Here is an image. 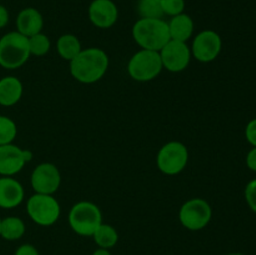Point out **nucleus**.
<instances>
[{"label": "nucleus", "mask_w": 256, "mask_h": 255, "mask_svg": "<svg viewBox=\"0 0 256 255\" xmlns=\"http://www.w3.org/2000/svg\"><path fill=\"white\" fill-rule=\"evenodd\" d=\"M212 209L209 202L200 198L188 200L179 212V220L182 226L192 232H199L210 224Z\"/></svg>", "instance_id": "obj_8"}, {"label": "nucleus", "mask_w": 256, "mask_h": 255, "mask_svg": "<svg viewBox=\"0 0 256 255\" xmlns=\"http://www.w3.org/2000/svg\"><path fill=\"white\" fill-rule=\"evenodd\" d=\"M245 136H246L248 142H249L252 146L256 148V119L252 120V122L246 125Z\"/></svg>", "instance_id": "obj_26"}, {"label": "nucleus", "mask_w": 256, "mask_h": 255, "mask_svg": "<svg viewBox=\"0 0 256 255\" xmlns=\"http://www.w3.org/2000/svg\"><path fill=\"white\" fill-rule=\"evenodd\" d=\"M189 162V150L182 142H170L159 150L156 164L160 172L169 176L184 172Z\"/></svg>", "instance_id": "obj_7"}, {"label": "nucleus", "mask_w": 256, "mask_h": 255, "mask_svg": "<svg viewBox=\"0 0 256 255\" xmlns=\"http://www.w3.org/2000/svg\"><path fill=\"white\" fill-rule=\"evenodd\" d=\"M246 165L250 170L256 172V148H252L246 156Z\"/></svg>", "instance_id": "obj_28"}, {"label": "nucleus", "mask_w": 256, "mask_h": 255, "mask_svg": "<svg viewBox=\"0 0 256 255\" xmlns=\"http://www.w3.org/2000/svg\"><path fill=\"white\" fill-rule=\"evenodd\" d=\"M92 255H112V252H109V249H102V248H99V249H96L94 252H92Z\"/></svg>", "instance_id": "obj_30"}, {"label": "nucleus", "mask_w": 256, "mask_h": 255, "mask_svg": "<svg viewBox=\"0 0 256 255\" xmlns=\"http://www.w3.org/2000/svg\"><path fill=\"white\" fill-rule=\"evenodd\" d=\"M225 255H244V254H240V252H230V254H225Z\"/></svg>", "instance_id": "obj_31"}, {"label": "nucleus", "mask_w": 256, "mask_h": 255, "mask_svg": "<svg viewBox=\"0 0 256 255\" xmlns=\"http://www.w3.org/2000/svg\"><path fill=\"white\" fill-rule=\"evenodd\" d=\"M0 225H2V219H0Z\"/></svg>", "instance_id": "obj_32"}, {"label": "nucleus", "mask_w": 256, "mask_h": 255, "mask_svg": "<svg viewBox=\"0 0 256 255\" xmlns=\"http://www.w3.org/2000/svg\"><path fill=\"white\" fill-rule=\"evenodd\" d=\"M109 69V56L99 48L82 50L70 62V74L82 84H94L105 76Z\"/></svg>", "instance_id": "obj_1"}, {"label": "nucleus", "mask_w": 256, "mask_h": 255, "mask_svg": "<svg viewBox=\"0 0 256 255\" xmlns=\"http://www.w3.org/2000/svg\"><path fill=\"white\" fill-rule=\"evenodd\" d=\"M26 212L36 225L52 226L59 220L62 208L54 195L34 194L28 200Z\"/></svg>", "instance_id": "obj_6"}, {"label": "nucleus", "mask_w": 256, "mask_h": 255, "mask_svg": "<svg viewBox=\"0 0 256 255\" xmlns=\"http://www.w3.org/2000/svg\"><path fill=\"white\" fill-rule=\"evenodd\" d=\"M222 49V40L214 30H204L194 38L192 55L200 62H212L218 59Z\"/></svg>", "instance_id": "obj_9"}, {"label": "nucleus", "mask_w": 256, "mask_h": 255, "mask_svg": "<svg viewBox=\"0 0 256 255\" xmlns=\"http://www.w3.org/2000/svg\"><path fill=\"white\" fill-rule=\"evenodd\" d=\"M92 238L94 239L95 244L99 248H102V249H112L119 242L118 230L112 225L104 224V222L98 228L96 232H94Z\"/></svg>", "instance_id": "obj_20"}, {"label": "nucleus", "mask_w": 256, "mask_h": 255, "mask_svg": "<svg viewBox=\"0 0 256 255\" xmlns=\"http://www.w3.org/2000/svg\"><path fill=\"white\" fill-rule=\"evenodd\" d=\"M162 62L159 52L142 49L135 52L128 64V72L135 82H148L156 79L162 72Z\"/></svg>", "instance_id": "obj_5"}, {"label": "nucleus", "mask_w": 256, "mask_h": 255, "mask_svg": "<svg viewBox=\"0 0 256 255\" xmlns=\"http://www.w3.org/2000/svg\"><path fill=\"white\" fill-rule=\"evenodd\" d=\"M9 12L5 6L0 5V29H4L8 24H9Z\"/></svg>", "instance_id": "obj_29"}, {"label": "nucleus", "mask_w": 256, "mask_h": 255, "mask_svg": "<svg viewBox=\"0 0 256 255\" xmlns=\"http://www.w3.org/2000/svg\"><path fill=\"white\" fill-rule=\"evenodd\" d=\"M168 25H169L170 39L175 42H188V40L194 34V22L189 15L184 12L172 16Z\"/></svg>", "instance_id": "obj_17"}, {"label": "nucleus", "mask_w": 256, "mask_h": 255, "mask_svg": "<svg viewBox=\"0 0 256 255\" xmlns=\"http://www.w3.org/2000/svg\"><path fill=\"white\" fill-rule=\"evenodd\" d=\"M16 28L18 32L30 38L42 32V28H44V18H42V12H38L34 8H26L18 15Z\"/></svg>", "instance_id": "obj_15"}, {"label": "nucleus", "mask_w": 256, "mask_h": 255, "mask_svg": "<svg viewBox=\"0 0 256 255\" xmlns=\"http://www.w3.org/2000/svg\"><path fill=\"white\" fill-rule=\"evenodd\" d=\"M245 199L250 209L256 212V179L252 180L245 188Z\"/></svg>", "instance_id": "obj_25"}, {"label": "nucleus", "mask_w": 256, "mask_h": 255, "mask_svg": "<svg viewBox=\"0 0 256 255\" xmlns=\"http://www.w3.org/2000/svg\"><path fill=\"white\" fill-rule=\"evenodd\" d=\"M24 88L22 82L15 76H5L0 79V105L14 106L22 100Z\"/></svg>", "instance_id": "obj_16"}, {"label": "nucleus", "mask_w": 256, "mask_h": 255, "mask_svg": "<svg viewBox=\"0 0 256 255\" xmlns=\"http://www.w3.org/2000/svg\"><path fill=\"white\" fill-rule=\"evenodd\" d=\"M119 18V10L112 0H94L89 6V19L99 29H110Z\"/></svg>", "instance_id": "obj_13"}, {"label": "nucleus", "mask_w": 256, "mask_h": 255, "mask_svg": "<svg viewBox=\"0 0 256 255\" xmlns=\"http://www.w3.org/2000/svg\"><path fill=\"white\" fill-rule=\"evenodd\" d=\"M138 12L140 19H162L165 16L162 12V0H139Z\"/></svg>", "instance_id": "obj_21"}, {"label": "nucleus", "mask_w": 256, "mask_h": 255, "mask_svg": "<svg viewBox=\"0 0 256 255\" xmlns=\"http://www.w3.org/2000/svg\"><path fill=\"white\" fill-rule=\"evenodd\" d=\"M132 38L144 50L160 52L170 42L169 25L162 19H139L132 26Z\"/></svg>", "instance_id": "obj_2"}, {"label": "nucleus", "mask_w": 256, "mask_h": 255, "mask_svg": "<svg viewBox=\"0 0 256 255\" xmlns=\"http://www.w3.org/2000/svg\"><path fill=\"white\" fill-rule=\"evenodd\" d=\"M30 56L29 39L20 32H8L0 39V66L4 69H19Z\"/></svg>", "instance_id": "obj_3"}, {"label": "nucleus", "mask_w": 256, "mask_h": 255, "mask_svg": "<svg viewBox=\"0 0 256 255\" xmlns=\"http://www.w3.org/2000/svg\"><path fill=\"white\" fill-rule=\"evenodd\" d=\"M32 152L18 145L8 144L0 146V175L14 176L22 172L26 162H32Z\"/></svg>", "instance_id": "obj_12"}, {"label": "nucleus", "mask_w": 256, "mask_h": 255, "mask_svg": "<svg viewBox=\"0 0 256 255\" xmlns=\"http://www.w3.org/2000/svg\"><path fill=\"white\" fill-rule=\"evenodd\" d=\"M162 68L170 72H182L192 62V50L186 42L170 40L159 52Z\"/></svg>", "instance_id": "obj_11"}, {"label": "nucleus", "mask_w": 256, "mask_h": 255, "mask_svg": "<svg viewBox=\"0 0 256 255\" xmlns=\"http://www.w3.org/2000/svg\"><path fill=\"white\" fill-rule=\"evenodd\" d=\"M29 39V49L30 55H35V56H44L50 52V40L42 32H39L36 35L28 38Z\"/></svg>", "instance_id": "obj_23"}, {"label": "nucleus", "mask_w": 256, "mask_h": 255, "mask_svg": "<svg viewBox=\"0 0 256 255\" xmlns=\"http://www.w3.org/2000/svg\"><path fill=\"white\" fill-rule=\"evenodd\" d=\"M16 136L18 126L14 120L4 116V115H0V146L12 144Z\"/></svg>", "instance_id": "obj_22"}, {"label": "nucleus", "mask_w": 256, "mask_h": 255, "mask_svg": "<svg viewBox=\"0 0 256 255\" xmlns=\"http://www.w3.org/2000/svg\"><path fill=\"white\" fill-rule=\"evenodd\" d=\"M25 198V190L18 180L12 176L0 178V208L14 209L18 208Z\"/></svg>", "instance_id": "obj_14"}, {"label": "nucleus", "mask_w": 256, "mask_h": 255, "mask_svg": "<svg viewBox=\"0 0 256 255\" xmlns=\"http://www.w3.org/2000/svg\"><path fill=\"white\" fill-rule=\"evenodd\" d=\"M30 182L35 194L54 195L62 185V174L56 165L42 162L32 172Z\"/></svg>", "instance_id": "obj_10"}, {"label": "nucleus", "mask_w": 256, "mask_h": 255, "mask_svg": "<svg viewBox=\"0 0 256 255\" xmlns=\"http://www.w3.org/2000/svg\"><path fill=\"white\" fill-rule=\"evenodd\" d=\"M56 50L60 58L66 62H72L82 52V42L75 35L65 34L59 38L56 42Z\"/></svg>", "instance_id": "obj_19"}, {"label": "nucleus", "mask_w": 256, "mask_h": 255, "mask_svg": "<svg viewBox=\"0 0 256 255\" xmlns=\"http://www.w3.org/2000/svg\"><path fill=\"white\" fill-rule=\"evenodd\" d=\"M15 255H40L36 248L32 244L20 245L15 252Z\"/></svg>", "instance_id": "obj_27"}, {"label": "nucleus", "mask_w": 256, "mask_h": 255, "mask_svg": "<svg viewBox=\"0 0 256 255\" xmlns=\"http://www.w3.org/2000/svg\"><path fill=\"white\" fill-rule=\"evenodd\" d=\"M162 8L164 15L176 16L184 12L185 0H162Z\"/></svg>", "instance_id": "obj_24"}, {"label": "nucleus", "mask_w": 256, "mask_h": 255, "mask_svg": "<svg viewBox=\"0 0 256 255\" xmlns=\"http://www.w3.org/2000/svg\"><path fill=\"white\" fill-rule=\"evenodd\" d=\"M26 228L25 222L20 218L9 216L2 219V225H0V236L8 242H16L24 236Z\"/></svg>", "instance_id": "obj_18"}, {"label": "nucleus", "mask_w": 256, "mask_h": 255, "mask_svg": "<svg viewBox=\"0 0 256 255\" xmlns=\"http://www.w3.org/2000/svg\"><path fill=\"white\" fill-rule=\"evenodd\" d=\"M102 224V210L94 202H76L69 212L70 228L80 236H92Z\"/></svg>", "instance_id": "obj_4"}]
</instances>
